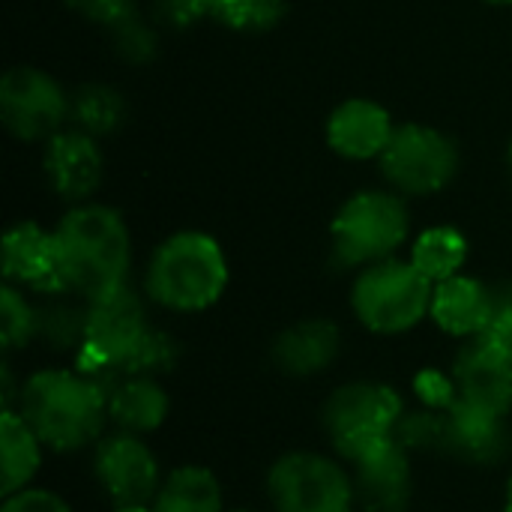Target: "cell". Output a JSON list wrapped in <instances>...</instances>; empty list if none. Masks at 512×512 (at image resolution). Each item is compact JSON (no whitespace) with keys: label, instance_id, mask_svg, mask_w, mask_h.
<instances>
[{"label":"cell","instance_id":"e0dca14e","mask_svg":"<svg viewBox=\"0 0 512 512\" xmlns=\"http://www.w3.org/2000/svg\"><path fill=\"white\" fill-rule=\"evenodd\" d=\"M339 345V327L327 318H312L282 330L270 348V357L273 366L288 378H312L336 363Z\"/></svg>","mask_w":512,"mask_h":512},{"label":"cell","instance_id":"d4e9b609","mask_svg":"<svg viewBox=\"0 0 512 512\" xmlns=\"http://www.w3.org/2000/svg\"><path fill=\"white\" fill-rule=\"evenodd\" d=\"M393 441L408 453H447V414L438 408H420L402 414Z\"/></svg>","mask_w":512,"mask_h":512},{"label":"cell","instance_id":"484cf974","mask_svg":"<svg viewBox=\"0 0 512 512\" xmlns=\"http://www.w3.org/2000/svg\"><path fill=\"white\" fill-rule=\"evenodd\" d=\"M288 12V0H213V18L240 33L273 30Z\"/></svg>","mask_w":512,"mask_h":512},{"label":"cell","instance_id":"2e32d148","mask_svg":"<svg viewBox=\"0 0 512 512\" xmlns=\"http://www.w3.org/2000/svg\"><path fill=\"white\" fill-rule=\"evenodd\" d=\"M45 144V171L57 195L87 201L102 180V153L96 138L81 129H60Z\"/></svg>","mask_w":512,"mask_h":512},{"label":"cell","instance_id":"7a4b0ae2","mask_svg":"<svg viewBox=\"0 0 512 512\" xmlns=\"http://www.w3.org/2000/svg\"><path fill=\"white\" fill-rule=\"evenodd\" d=\"M18 414L48 450L75 453L102 435L108 396L78 369H45L21 387Z\"/></svg>","mask_w":512,"mask_h":512},{"label":"cell","instance_id":"f546056e","mask_svg":"<svg viewBox=\"0 0 512 512\" xmlns=\"http://www.w3.org/2000/svg\"><path fill=\"white\" fill-rule=\"evenodd\" d=\"M156 18L174 30H186L213 18V0H156Z\"/></svg>","mask_w":512,"mask_h":512},{"label":"cell","instance_id":"ba28073f","mask_svg":"<svg viewBox=\"0 0 512 512\" xmlns=\"http://www.w3.org/2000/svg\"><path fill=\"white\" fill-rule=\"evenodd\" d=\"M384 177L405 195H435L459 171V150L450 135L423 123L396 126L381 153Z\"/></svg>","mask_w":512,"mask_h":512},{"label":"cell","instance_id":"52a82bcc","mask_svg":"<svg viewBox=\"0 0 512 512\" xmlns=\"http://www.w3.org/2000/svg\"><path fill=\"white\" fill-rule=\"evenodd\" d=\"M267 495L276 512H351L354 480L327 456L288 453L267 474Z\"/></svg>","mask_w":512,"mask_h":512},{"label":"cell","instance_id":"4316f807","mask_svg":"<svg viewBox=\"0 0 512 512\" xmlns=\"http://www.w3.org/2000/svg\"><path fill=\"white\" fill-rule=\"evenodd\" d=\"M111 30V45L114 51L126 60V63H150L156 57L159 39L156 30L132 9L129 15H123L120 21L108 24Z\"/></svg>","mask_w":512,"mask_h":512},{"label":"cell","instance_id":"44dd1931","mask_svg":"<svg viewBox=\"0 0 512 512\" xmlns=\"http://www.w3.org/2000/svg\"><path fill=\"white\" fill-rule=\"evenodd\" d=\"M150 512H222V486L201 465L177 468L162 480Z\"/></svg>","mask_w":512,"mask_h":512},{"label":"cell","instance_id":"7402d4cb","mask_svg":"<svg viewBox=\"0 0 512 512\" xmlns=\"http://www.w3.org/2000/svg\"><path fill=\"white\" fill-rule=\"evenodd\" d=\"M87 336V300L75 303L66 294H48L45 303L36 306L33 339L48 345L51 351H81Z\"/></svg>","mask_w":512,"mask_h":512},{"label":"cell","instance_id":"8992f818","mask_svg":"<svg viewBox=\"0 0 512 512\" xmlns=\"http://www.w3.org/2000/svg\"><path fill=\"white\" fill-rule=\"evenodd\" d=\"M408 207L393 192H357L333 219V261L339 267H369L393 258L408 240Z\"/></svg>","mask_w":512,"mask_h":512},{"label":"cell","instance_id":"cb8c5ba5","mask_svg":"<svg viewBox=\"0 0 512 512\" xmlns=\"http://www.w3.org/2000/svg\"><path fill=\"white\" fill-rule=\"evenodd\" d=\"M69 117L75 120V129H81L93 138L108 135L123 123L126 102L108 84H87L72 96V114Z\"/></svg>","mask_w":512,"mask_h":512},{"label":"cell","instance_id":"7c38bea8","mask_svg":"<svg viewBox=\"0 0 512 512\" xmlns=\"http://www.w3.org/2000/svg\"><path fill=\"white\" fill-rule=\"evenodd\" d=\"M3 276L9 285H21L39 294H63L54 231L36 222H18L3 237Z\"/></svg>","mask_w":512,"mask_h":512},{"label":"cell","instance_id":"9a60e30c","mask_svg":"<svg viewBox=\"0 0 512 512\" xmlns=\"http://www.w3.org/2000/svg\"><path fill=\"white\" fill-rule=\"evenodd\" d=\"M393 132L390 111L363 96L345 99L327 120V144L345 159H381Z\"/></svg>","mask_w":512,"mask_h":512},{"label":"cell","instance_id":"1f68e13d","mask_svg":"<svg viewBox=\"0 0 512 512\" xmlns=\"http://www.w3.org/2000/svg\"><path fill=\"white\" fill-rule=\"evenodd\" d=\"M66 6L75 9L78 15L90 18V21L114 24L135 9V0H66Z\"/></svg>","mask_w":512,"mask_h":512},{"label":"cell","instance_id":"d6a6232c","mask_svg":"<svg viewBox=\"0 0 512 512\" xmlns=\"http://www.w3.org/2000/svg\"><path fill=\"white\" fill-rule=\"evenodd\" d=\"M507 512H512V477L510 483H507Z\"/></svg>","mask_w":512,"mask_h":512},{"label":"cell","instance_id":"f1b7e54d","mask_svg":"<svg viewBox=\"0 0 512 512\" xmlns=\"http://www.w3.org/2000/svg\"><path fill=\"white\" fill-rule=\"evenodd\" d=\"M492 300H495V312L492 321L483 333V339H489L507 360L512 363V285H495L492 288Z\"/></svg>","mask_w":512,"mask_h":512},{"label":"cell","instance_id":"9c48e42d","mask_svg":"<svg viewBox=\"0 0 512 512\" xmlns=\"http://www.w3.org/2000/svg\"><path fill=\"white\" fill-rule=\"evenodd\" d=\"M72 114V99L42 69L15 66L0 81L3 126L21 141H48Z\"/></svg>","mask_w":512,"mask_h":512},{"label":"cell","instance_id":"4dcf8cb0","mask_svg":"<svg viewBox=\"0 0 512 512\" xmlns=\"http://www.w3.org/2000/svg\"><path fill=\"white\" fill-rule=\"evenodd\" d=\"M0 512H72L69 504L48 489H21L3 501Z\"/></svg>","mask_w":512,"mask_h":512},{"label":"cell","instance_id":"5b68a950","mask_svg":"<svg viewBox=\"0 0 512 512\" xmlns=\"http://www.w3.org/2000/svg\"><path fill=\"white\" fill-rule=\"evenodd\" d=\"M402 414L405 405L393 387L375 381H357L333 390L321 420L336 453L354 465L393 441Z\"/></svg>","mask_w":512,"mask_h":512},{"label":"cell","instance_id":"d590c367","mask_svg":"<svg viewBox=\"0 0 512 512\" xmlns=\"http://www.w3.org/2000/svg\"><path fill=\"white\" fill-rule=\"evenodd\" d=\"M507 165H510V177H512V141H510V150H507Z\"/></svg>","mask_w":512,"mask_h":512},{"label":"cell","instance_id":"ac0fdd59","mask_svg":"<svg viewBox=\"0 0 512 512\" xmlns=\"http://www.w3.org/2000/svg\"><path fill=\"white\" fill-rule=\"evenodd\" d=\"M492 312H495L492 288L483 285L480 279L459 273L435 285L429 315L450 336H459V339L483 336L492 321Z\"/></svg>","mask_w":512,"mask_h":512},{"label":"cell","instance_id":"83f0119b","mask_svg":"<svg viewBox=\"0 0 512 512\" xmlns=\"http://www.w3.org/2000/svg\"><path fill=\"white\" fill-rule=\"evenodd\" d=\"M33 324H36V306L24 300L18 285H3L0 291V336L6 351H18L33 339Z\"/></svg>","mask_w":512,"mask_h":512},{"label":"cell","instance_id":"836d02e7","mask_svg":"<svg viewBox=\"0 0 512 512\" xmlns=\"http://www.w3.org/2000/svg\"><path fill=\"white\" fill-rule=\"evenodd\" d=\"M114 512H150V507H123V510H114Z\"/></svg>","mask_w":512,"mask_h":512},{"label":"cell","instance_id":"8fae6325","mask_svg":"<svg viewBox=\"0 0 512 512\" xmlns=\"http://www.w3.org/2000/svg\"><path fill=\"white\" fill-rule=\"evenodd\" d=\"M450 378L465 405L495 417L512 411V363L489 339H468L453 360Z\"/></svg>","mask_w":512,"mask_h":512},{"label":"cell","instance_id":"8d00e7d4","mask_svg":"<svg viewBox=\"0 0 512 512\" xmlns=\"http://www.w3.org/2000/svg\"><path fill=\"white\" fill-rule=\"evenodd\" d=\"M234 512H252V510H234Z\"/></svg>","mask_w":512,"mask_h":512},{"label":"cell","instance_id":"5bb4252c","mask_svg":"<svg viewBox=\"0 0 512 512\" xmlns=\"http://www.w3.org/2000/svg\"><path fill=\"white\" fill-rule=\"evenodd\" d=\"M447 453L471 465H501L512 453V429L507 417H495L465 405L459 396L444 408Z\"/></svg>","mask_w":512,"mask_h":512},{"label":"cell","instance_id":"277c9868","mask_svg":"<svg viewBox=\"0 0 512 512\" xmlns=\"http://www.w3.org/2000/svg\"><path fill=\"white\" fill-rule=\"evenodd\" d=\"M435 285L411 264L387 258L363 267L351 291V309L360 324L381 336L414 330L432 309Z\"/></svg>","mask_w":512,"mask_h":512},{"label":"cell","instance_id":"e575fe53","mask_svg":"<svg viewBox=\"0 0 512 512\" xmlns=\"http://www.w3.org/2000/svg\"><path fill=\"white\" fill-rule=\"evenodd\" d=\"M489 6H512V0H486Z\"/></svg>","mask_w":512,"mask_h":512},{"label":"cell","instance_id":"ffe728a7","mask_svg":"<svg viewBox=\"0 0 512 512\" xmlns=\"http://www.w3.org/2000/svg\"><path fill=\"white\" fill-rule=\"evenodd\" d=\"M42 441L36 432L27 426V420L18 411H3L0 417V495L9 498L36 477L39 462H42Z\"/></svg>","mask_w":512,"mask_h":512},{"label":"cell","instance_id":"6da1fadb","mask_svg":"<svg viewBox=\"0 0 512 512\" xmlns=\"http://www.w3.org/2000/svg\"><path fill=\"white\" fill-rule=\"evenodd\" d=\"M63 294L96 300L126 285L132 243L123 216L105 204H78L54 228Z\"/></svg>","mask_w":512,"mask_h":512},{"label":"cell","instance_id":"4fadbf2b","mask_svg":"<svg viewBox=\"0 0 512 512\" xmlns=\"http://www.w3.org/2000/svg\"><path fill=\"white\" fill-rule=\"evenodd\" d=\"M411 486V453L396 441L354 462V495L363 512H408Z\"/></svg>","mask_w":512,"mask_h":512},{"label":"cell","instance_id":"3957f363","mask_svg":"<svg viewBox=\"0 0 512 512\" xmlns=\"http://www.w3.org/2000/svg\"><path fill=\"white\" fill-rule=\"evenodd\" d=\"M228 285V261L222 246L204 231L171 234L150 258L144 288L147 297L171 312L210 309Z\"/></svg>","mask_w":512,"mask_h":512},{"label":"cell","instance_id":"30bf717a","mask_svg":"<svg viewBox=\"0 0 512 512\" xmlns=\"http://www.w3.org/2000/svg\"><path fill=\"white\" fill-rule=\"evenodd\" d=\"M93 474L114 510L150 507L162 486L156 456L147 450L144 441H138V435L129 432H117L99 441L93 456Z\"/></svg>","mask_w":512,"mask_h":512},{"label":"cell","instance_id":"603a6c76","mask_svg":"<svg viewBox=\"0 0 512 512\" xmlns=\"http://www.w3.org/2000/svg\"><path fill=\"white\" fill-rule=\"evenodd\" d=\"M465 261H468V240L462 231H456L450 225H438V228L423 231L411 246V264L432 285L459 276Z\"/></svg>","mask_w":512,"mask_h":512},{"label":"cell","instance_id":"d6986e66","mask_svg":"<svg viewBox=\"0 0 512 512\" xmlns=\"http://www.w3.org/2000/svg\"><path fill=\"white\" fill-rule=\"evenodd\" d=\"M108 420L129 435L156 432L168 417V393L150 375H120L105 390Z\"/></svg>","mask_w":512,"mask_h":512}]
</instances>
